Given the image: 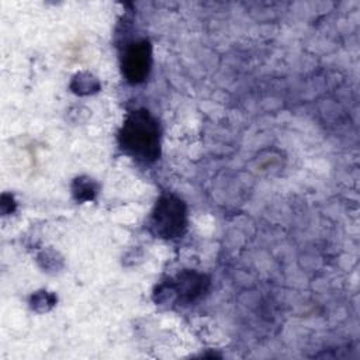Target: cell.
<instances>
[{
	"label": "cell",
	"instance_id": "3",
	"mask_svg": "<svg viewBox=\"0 0 360 360\" xmlns=\"http://www.w3.org/2000/svg\"><path fill=\"white\" fill-rule=\"evenodd\" d=\"M150 46L146 41H138L128 46L124 55V73L132 83L142 82L150 69Z\"/></svg>",
	"mask_w": 360,
	"mask_h": 360
},
{
	"label": "cell",
	"instance_id": "1",
	"mask_svg": "<svg viewBox=\"0 0 360 360\" xmlns=\"http://www.w3.org/2000/svg\"><path fill=\"white\" fill-rule=\"evenodd\" d=\"M120 145L142 162H153L159 156V129L148 111H132L127 117L120 132Z\"/></svg>",
	"mask_w": 360,
	"mask_h": 360
},
{
	"label": "cell",
	"instance_id": "2",
	"mask_svg": "<svg viewBox=\"0 0 360 360\" xmlns=\"http://www.w3.org/2000/svg\"><path fill=\"white\" fill-rule=\"evenodd\" d=\"M152 228L162 238H176L186 228V207L174 197H163L152 214Z\"/></svg>",
	"mask_w": 360,
	"mask_h": 360
}]
</instances>
